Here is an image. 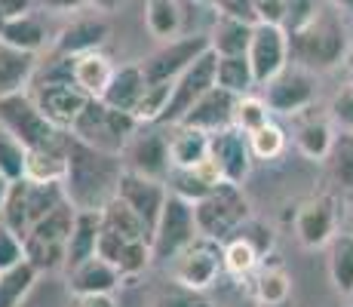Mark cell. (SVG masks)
Returning <instances> with one entry per match:
<instances>
[{
    "label": "cell",
    "instance_id": "obj_1",
    "mask_svg": "<svg viewBox=\"0 0 353 307\" xmlns=\"http://www.w3.org/2000/svg\"><path fill=\"white\" fill-rule=\"evenodd\" d=\"M123 169V157L101 154L68 132V175L62 188L68 203H74L80 212H101L117 197Z\"/></svg>",
    "mask_w": 353,
    "mask_h": 307
},
{
    "label": "cell",
    "instance_id": "obj_2",
    "mask_svg": "<svg viewBox=\"0 0 353 307\" xmlns=\"http://www.w3.org/2000/svg\"><path fill=\"white\" fill-rule=\"evenodd\" d=\"M141 123L135 120V114L117 111V108L105 105L101 99H90L83 108V114L77 117V123L71 126V135L83 145L96 148L101 154L111 157H123L126 145L132 141L135 129Z\"/></svg>",
    "mask_w": 353,
    "mask_h": 307
},
{
    "label": "cell",
    "instance_id": "obj_3",
    "mask_svg": "<svg viewBox=\"0 0 353 307\" xmlns=\"http://www.w3.org/2000/svg\"><path fill=\"white\" fill-rule=\"evenodd\" d=\"M344 28L329 10H320L301 31L289 34V56L304 71L335 68L344 56Z\"/></svg>",
    "mask_w": 353,
    "mask_h": 307
},
{
    "label": "cell",
    "instance_id": "obj_4",
    "mask_svg": "<svg viewBox=\"0 0 353 307\" xmlns=\"http://www.w3.org/2000/svg\"><path fill=\"white\" fill-rule=\"evenodd\" d=\"M0 129L6 135L31 148H46V145H59L65 139V132L59 126H52L50 120L43 117V111L37 108L34 95L25 90V92H12V95H3L0 99Z\"/></svg>",
    "mask_w": 353,
    "mask_h": 307
},
{
    "label": "cell",
    "instance_id": "obj_5",
    "mask_svg": "<svg viewBox=\"0 0 353 307\" xmlns=\"http://www.w3.org/2000/svg\"><path fill=\"white\" fill-rule=\"evenodd\" d=\"M196 215V230L200 237L225 243L230 234L243 228L249 221V200L240 190V184H219L212 194H206L200 203H194Z\"/></svg>",
    "mask_w": 353,
    "mask_h": 307
},
{
    "label": "cell",
    "instance_id": "obj_6",
    "mask_svg": "<svg viewBox=\"0 0 353 307\" xmlns=\"http://www.w3.org/2000/svg\"><path fill=\"white\" fill-rule=\"evenodd\" d=\"M200 230H196V215H194V203L181 200V197L169 194L166 206L160 212V221L154 228L151 237V249H154V261L169 264L181 249H188Z\"/></svg>",
    "mask_w": 353,
    "mask_h": 307
},
{
    "label": "cell",
    "instance_id": "obj_7",
    "mask_svg": "<svg viewBox=\"0 0 353 307\" xmlns=\"http://www.w3.org/2000/svg\"><path fill=\"white\" fill-rule=\"evenodd\" d=\"M212 50L209 34H188V37H175L166 40L157 52H151L145 61H139L145 71L148 83H175L188 68L194 65L200 56Z\"/></svg>",
    "mask_w": 353,
    "mask_h": 307
},
{
    "label": "cell",
    "instance_id": "obj_8",
    "mask_svg": "<svg viewBox=\"0 0 353 307\" xmlns=\"http://www.w3.org/2000/svg\"><path fill=\"white\" fill-rule=\"evenodd\" d=\"M169 270H172L175 283L196 292H206L225 270V246L219 240H209V237H196L188 249H181L169 261Z\"/></svg>",
    "mask_w": 353,
    "mask_h": 307
},
{
    "label": "cell",
    "instance_id": "obj_9",
    "mask_svg": "<svg viewBox=\"0 0 353 307\" xmlns=\"http://www.w3.org/2000/svg\"><path fill=\"white\" fill-rule=\"evenodd\" d=\"M215 74H219V56L209 50L206 56L196 59L194 65L188 68V71L172 83V99H169V108H166V114H163L160 123H169V126H175V123L185 117V114L191 111V108L209 90H212V86H219Z\"/></svg>",
    "mask_w": 353,
    "mask_h": 307
},
{
    "label": "cell",
    "instance_id": "obj_10",
    "mask_svg": "<svg viewBox=\"0 0 353 307\" xmlns=\"http://www.w3.org/2000/svg\"><path fill=\"white\" fill-rule=\"evenodd\" d=\"M249 61L255 71V83L264 86L286 71L289 61V34L283 25H270V22H258L252 31V43H249Z\"/></svg>",
    "mask_w": 353,
    "mask_h": 307
},
{
    "label": "cell",
    "instance_id": "obj_11",
    "mask_svg": "<svg viewBox=\"0 0 353 307\" xmlns=\"http://www.w3.org/2000/svg\"><path fill=\"white\" fill-rule=\"evenodd\" d=\"M117 197L126 203L129 209H132L135 215L141 218V221L148 224V230H151V237H154V228H157L160 212H163V206H166V197H169L166 181L145 179V175L123 169V175H120Z\"/></svg>",
    "mask_w": 353,
    "mask_h": 307
},
{
    "label": "cell",
    "instance_id": "obj_12",
    "mask_svg": "<svg viewBox=\"0 0 353 307\" xmlns=\"http://www.w3.org/2000/svg\"><path fill=\"white\" fill-rule=\"evenodd\" d=\"M31 95L37 101V108L43 111V117L59 126L62 132H71V126L77 123V117L83 114L90 95L80 90L77 83H43V86H31Z\"/></svg>",
    "mask_w": 353,
    "mask_h": 307
},
{
    "label": "cell",
    "instance_id": "obj_13",
    "mask_svg": "<svg viewBox=\"0 0 353 307\" xmlns=\"http://www.w3.org/2000/svg\"><path fill=\"white\" fill-rule=\"evenodd\" d=\"M123 166L129 172H139L145 179L166 181L172 172V157H169V135L163 132H141L132 135V141L123 151Z\"/></svg>",
    "mask_w": 353,
    "mask_h": 307
},
{
    "label": "cell",
    "instance_id": "obj_14",
    "mask_svg": "<svg viewBox=\"0 0 353 307\" xmlns=\"http://www.w3.org/2000/svg\"><path fill=\"white\" fill-rule=\"evenodd\" d=\"M209 157L219 163L221 175L228 184H243V179L252 169V148H249V135L236 126L219 129L209 135Z\"/></svg>",
    "mask_w": 353,
    "mask_h": 307
},
{
    "label": "cell",
    "instance_id": "obj_15",
    "mask_svg": "<svg viewBox=\"0 0 353 307\" xmlns=\"http://www.w3.org/2000/svg\"><path fill=\"white\" fill-rule=\"evenodd\" d=\"M264 101L276 114H295L314 101V77L304 68H286L270 83H264Z\"/></svg>",
    "mask_w": 353,
    "mask_h": 307
},
{
    "label": "cell",
    "instance_id": "obj_16",
    "mask_svg": "<svg viewBox=\"0 0 353 307\" xmlns=\"http://www.w3.org/2000/svg\"><path fill=\"white\" fill-rule=\"evenodd\" d=\"M236 99L240 95L221 90V86H212L200 101L185 114L175 126H185V129H200V132H219V129L234 126V111H236Z\"/></svg>",
    "mask_w": 353,
    "mask_h": 307
},
{
    "label": "cell",
    "instance_id": "obj_17",
    "mask_svg": "<svg viewBox=\"0 0 353 307\" xmlns=\"http://www.w3.org/2000/svg\"><path fill=\"white\" fill-rule=\"evenodd\" d=\"M111 37V28L101 16H80L68 22L52 40V52L56 56H86V52H99Z\"/></svg>",
    "mask_w": 353,
    "mask_h": 307
},
{
    "label": "cell",
    "instance_id": "obj_18",
    "mask_svg": "<svg viewBox=\"0 0 353 307\" xmlns=\"http://www.w3.org/2000/svg\"><path fill=\"white\" fill-rule=\"evenodd\" d=\"M295 234L307 249L329 243L332 234H335V200L332 197H316V200L304 203L295 218Z\"/></svg>",
    "mask_w": 353,
    "mask_h": 307
},
{
    "label": "cell",
    "instance_id": "obj_19",
    "mask_svg": "<svg viewBox=\"0 0 353 307\" xmlns=\"http://www.w3.org/2000/svg\"><path fill=\"white\" fill-rule=\"evenodd\" d=\"M120 283H123V274L99 255L68 270V289L74 295H114Z\"/></svg>",
    "mask_w": 353,
    "mask_h": 307
},
{
    "label": "cell",
    "instance_id": "obj_20",
    "mask_svg": "<svg viewBox=\"0 0 353 307\" xmlns=\"http://www.w3.org/2000/svg\"><path fill=\"white\" fill-rule=\"evenodd\" d=\"M68 175V132L59 145L31 148L25 157V181L31 184H62Z\"/></svg>",
    "mask_w": 353,
    "mask_h": 307
},
{
    "label": "cell",
    "instance_id": "obj_21",
    "mask_svg": "<svg viewBox=\"0 0 353 307\" xmlns=\"http://www.w3.org/2000/svg\"><path fill=\"white\" fill-rule=\"evenodd\" d=\"M37 65L40 61L34 52H22V50H12V46L0 43V99L28 90L34 83Z\"/></svg>",
    "mask_w": 353,
    "mask_h": 307
},
{
    "label": "cell",
    "instance_id": "obj_22",
    "mask_svg": "<svg viewBox=\"0 0 353 307\" xmlns=\"http://www.w3.org/2000/svg\"><path fill=\"white\" fill-rule=\"evenodd\" d=\"M114 74H117V68L111 65V59H108L101 50L74 59V83L90 95V99H101V95H105V90L114 80Z\"/></svg>",
    "mask_w": 353,
    "mask_h": 307
},
{
    "label": "cell",
    "instance_id": "obj_23",
    "mask_svg": "<svg viewBox=\"0 0 353 307\" xmlns=\"http://www.w3.org/2000/svg\"><path fill=\"white\" fill-rule=\"evenodd\" d=\"M252 31L255 25L243 22V19L234 16H215V25L209 31V40H212V52L215 56H246L249 43H252Z\"/></svg>",
    "mask_w": 353,
    "mask_h": 307
},
{
    "label": "cell",
    "instance_id": "obj_24",
    "mask_svg": "<svg viewBox=\"0 0 353 307\" xmlns=\"http://www.w3.org/2000/svg\"><path fill=\"white\" fill-rule=\"evenodd\" d=\"M145 86H148V80H145L141 65H123V68H117V74H114V80L105 90V95H101V101L117 108V111L132 114L135 105H139V99H141V92H145Z\"/></svg>",
    "mask_w": 353,
    "mask_h": 307
},
{
    "label": "cell",
    "instance_id": "obj_25",
    "mask_svg": "<svg viewBox=\"0 0 353 307\" xmlns=\"http://www.w3.org/2000/svg\"><path fill=\"white\" fill-rule=\"evenodd\" d=\"M99 237H101V212H77V224H74V234H71V240H68L65 270H74L77 264L96 258Z\"/></svg>",
    "mask_w": 353,
    "mask_h": 307
},
{
    "label": "cell",
    "instance_id": "obj_26",
    "mask_svg": "<svg viewBox=\"0 0 353 307\" xmlns=\"http://www.w3.org/2000/svg\"><path fill=\"white\" fill-rule=\"evenodd\" d=\"M46 37H50V34H46L43 22H40L34 12L10 19V22H0V43L12 46V50L34 52V56H37V52L46 46Z\"/></svg>",
    "mask_w": 353,
    "mask_h": 307
},
{
    "label": "cell",
    "instance_id": "obj_27",
    "mask_svg": "<svg viewBox=\"0 0 353 307\" xmlns=\"http://www.w3.org/2000/svg\"><path fill=\"white\" fill-rule=\"evenodd\" d=\"M175 132L169 135V157H172V169H194L209 157V132L200 129L172 126Z\"/></svg>",
    "mask_w": 353,
    "mask_h": 307
},
{
    "label": "cell",
    "instance_id": "obj_28",
    "mask_svg": "<svg viewBox=\"0 0 353 307\" xmlns=\"http://www.w3.org/2000/svg\"><path fill=\"white\" fill-rule=\"evenodd\" d=\"M77 212L80 209L74 203H62L59 209H52L46 218H40L37 224L28 230L31 240H40V243H52V246H65L68 249V240L74 234V224H77Z\"/></svg>",
    "mask_w": 353,
    "mask_h": 307
},
{
    "label": "cell",
    "instance_id": "obj_29",
    "mask_svg": "<svg viewBox=\"0 0 353 307\" xmlns=\"http://www.w3.org/2000/svg\"><path fill=\"white\" fill-rule=\"evenodd\" d=\"M0 224L12 230L16 237H28L31 230V212H28V181H12L6 188V197L0 203Z\"/></svg>",
    "mask_w": 353,
    "mask_h": 307
},
{
    "label": "cell",
    "instance_id": "obj_30",
    "mask_svg": "<svg viewBox=\"0 0 353 307\" xmlns=\"http://www.w3.org/2000/svg\"><path fill=\"white\" fill-rule=\"evenodd\" d=\"M101 224H105L108 230H114V234H120L129 243H139V240L151 243V230H148V224L141 221V218L135 215L120 197H114V200L101 209Z\"/></svg>",
    "mask_w": 353,
    "mask_h": 307
},
{
    "label": "cell",
    "instance_id": "obj_31",
    "mask_svg": "<svg viewBox=\"0 0 353 307\" xmlns=\"http://www.w3.org/2000/svg\"><path fill=\"white\" fill-rule=\"evenodd\" d=\"M145 25L151 37L157 40H175L181 31V10L175 0H145Z\"/></svg>",
    "mask_w": 353,
    "mask_h": 307
},
{
    "label": "cell",
    "instance_id": "obj_32",
    "mask_svg": "<svg viewBox=\"0 0 353 307\" xmlns=\"http://www.w3.org/2000/svg\"><path fill=\"white\" fill-rule=\"evenodd\" d=\"M37 274L40 270L34 268V264L25 258L22 264H16V268L3 270L0 274V307H19L28 298V292L34 289V283H37Z\"/></svg>",
    "mask_w": 353,
    "mask_h": 307
},
{
    "label": "cell",
    "instance_id": "obj_33",
    "mask_svg": "<svg viewBox=\"0 0 353 307\" xmlns=\"http://www.w3.org/2000/svg\"><path fill=\"white\" fill-rule=\"evenodd\" d=\"M221 90L234 95H249L255 86V71L249 56H219V74H215Z\"/></svg>",
    "mask_w": 353,
    "mask_h": 307
},
{
    "label": "cell",
    "instance_id": "obj_34",
    "mask_svg": "<svg viewBox=\"0 0 353 307\" xmlns=\"http://www.w3.org/2000/svg\"><path fill=\"white\" fill-rule=\"evenodd\" d=\"M329 274L341 295H353V234H341L332 240Z\"/></svg>",
    "mask_w": 353,
    "mask_h": 307
},
{
    "label": "cell",
    "instance_id": "obj_35",
    "mask_svg": "<svg viewBox=\"0 0 353 307\" xmlns=\"http://www.w3.org/2000/svg\"><path fill=\"white\" fill-rule=\"evenodd\" d=\"M295 141H298V148H301V154H304V157H310V160H323V157H329V154H332L335 135H332L329 123H323V120H310V123H304V126H298Z\"/></svg>",
    "mask_w": 353,
    "mask_h": 307
},
{
    "label": "cell",
    "instance_id": "obj_36",
    "mask_svg": "<svg viewBox=\"0 0 353 307\" xmlns=\"http://www.w3.org/2000/svg\"><path fill=\"white\" fill-rule=\"evenodd\" d=\"M169 99H172V83H148L139 105H135V111H132L135 120H139L141 126H145V123H160L169 108Z\"/></svg>",
    "mask_w": 353,
    "mask_h": 307
},
{
    "label": "cell",
    "instance_id": "obj_37",
    "mask_svg": "<svg viewBox=\"0 0 353 307\" xmlns=\"http://www.w3.org/2000/svg\"><path fill=\"white\" fill-rule=\"evenodd\" d=\"M221 246H225V270L228 274H234V277L252 274L258 258H261V252H258L246 237H230V240H225Z\"/></svg>",
    "mask_w": 353,
    "mask_h": 307
},
{
    "label": "cell",
    "instance_id": "obj_38",
    "mask_svg": "<svg viewBox=\"0 0 353 307\" xmlns=\"http://www.w3.org/2000/svg\"><path fill=\"white\" fill-rule=\"evenodd\" d=\"M289 292H292L289 274H286V270H280V268L261 270V274H258V279H255V298H258V304L276 307V304L286 301Z\"/></svg>",
    "mask_w": 353,
    "mask_h": 307
},
{
    "label": "cell",
    "instance_id": "obj_39",
    "mask_svg": "<svg viewBox=\"0 0 353 307\" xmlns=\"http://www.w3.org/2000/svg\"><path fill=\"white\" fill-rule=\"evenodd\" d=\"M268 123H270V108L264 99H258V95H240V99H236V111H234L236 129L252 135L261 126H268Z\"/></svg>",
    "mask_w": 353,
    "mask_h": 307
},
{
    "label": "cell",
    "instance_id": "obj_40",
    "mask_svg": "<svg viewBox=\"0 0 353 307\" xmlns=\"http://www.w3.org/2000/svg\"><path fill=\"white\" fill-rule=\"evenodd\" d=\"M25 157H28V148L0 129V175L10 184L25 179Z\"/></svg>",
    "mask_w": 353,
    "mask_h": 307
},
{
    "label": "cell",
    "instance_id": "obj_41",
    "mask_svg": "<svg viewBox=\"0 0 353 307\" xmlns=\"http://www.w3.org/2000/svg\"><path fill=\"white\" fill-rule=\"evenodd\" d=\"M166 188H169V194L181 197V200H188V203H200L206 194H212V188H209L194 169H172L166 179Z\"/></svg>",
    "mask_w": 353,
    "mask_h": 307
},
{
    "label": "cell",
    "instance_id": "obj_42",
    "mask_svg": "<svg viewBox=\"0 0 353 307\" xmlns=\"http://www.w3.org/2000/svg\"><path fill=\"white\" fill-rule=\"evenodd\" d=\"M329 166H332L335 181L341 184V188L353 190V132H344L335 139L332 154H329Z\"/></svg>",
    "mask_w": 353,
    "mask_h": 307
},
{
    "label": "cell",
    "instance_id": "obj_43",
    "mask_svg": "<svg viewBox=\"0 0 353 307\" xmlns=\"http://www.w3.org/2000/svg\"><path fill=\"white\" fill-rule=\"evenodd\" d=\"M151 307H209V301H206L203 292L188 289V286H181V283H175L172 279V283L163 286L157 295H154Z\"/></svg>",
    "mask_w": 353,
    "mask_h": 307
},
{
    "label": "cell",
    "instance_id": "obj_44",
    "mask_svg": "<svg viewBox=\"0 0 353 307\" xmlns=\"http://www.w3.org/2000/svg\"><path fill=\"white\" fill-rule=\"evenodd\" d=\"M249 148H252V157H258V160H274L286 148V135H283L280 126L268 123V126H261L258 132L249 135Z\"/></svg>",
    "mask_w": 353,
    "mask_h": 307
},
{
    "label": "cell",
    "instance_id": "obj_45",
    "mask_svg": "<svg viewBox=\"0 0 353 307\" xmlns=\"http://www.w3.org/2000/svg\"><path fill=\"white\" fill-rule=\"evenodd\" d=\"M316 12H320L316 0H286V19H283V28H286V34L301 31Z\"/></svg>",
    "mask_w": 353,
    "mask_h": 307
},
{
    "label": "cell",
    "instance_id": "obj_46",
    "mask_svg": "<svg viewBox=\"0 0 353 307\" xmlns=\"http://www.w3.org/2000/svg\"><path fill=\"white\" fill-rule=\"evenodd\" d=\"M25 261V240L0 224V270H10Z\"/></svg>",
    "mask_w": 353,
    "mask_h": 307
},
{
    "label": "cell",
    "instance_id": "obj_47",
    "mask_svg": "<svg viewBox=\"0 0 353 307\" xmlns=\"http://www.w3.org/2000/svg\"><path fill=\"white\" fill-rule=\"evenodd\" d=\"M332 120H335L344 132H353V83L341 86L338 95L332 99Z\"/></svg>",
    "mask_w": 353,
    "mask_h": 307
},
{
    "label": "cell",
    "instance_id": "obj_48",
    "mask_svg": "<svg viewBox=\"0 0 353 307\" xmlns=\"http://www.w3.org/2000/svg\"><path fill=\"white\" fill-rule=\"evenodd\" d=\"M215 10H219L221 16L243 19V22H249V25H258V22H261V19H258L255 0H215Z\"/></svg>",
    "mask_w": 353,
    "mask_h": 307
},
{
    "label": "cell",
    "instance_id": "obj_49",
    "mask_svg": "<svg viewBox=\"0 0 353 307\" xmlns=\"http://www.w3.org/2000/svg\"><path fill=\"white\" fill-rule=\"evenodd\" d=\"M255 6L261 22L283 25V19H286V0H255Z\"/></svg>",
    "mask_w": 353,
    "mask_h": 307
},
{
    "label": "cell",
    "instance_id": "obj_50",
    "mask_svg": "<svg viewBox=\"0 0 353 307\" xmlns=\"http://www.w3.org/2000/svg\"><path fill=\"white\" fill-rule=\"evenodd\" d=\"M34 6V0H0V22H10V19L28 16Z\"/></svg>",
    "mask_w": 353,
    "mask_h": 307
},
{
    "label": "cell",
    "instance_id": "obj_51",
    "mask_svg": "<svg viewBox=\"0 0 353 307\" xmlns=\"http://www.w3.org/2000/svg\"><path fill=\"white\" fill-rule=\"evenodd\" d=\"M40 6L52 12H77V10L92 6V0H40Z\"/></svg>",
    "mask_w": 353,
    "mask_h": 307
},
{
    "label": "cell",
    "instance_id": "obj_52",
    "mask_svg": "<svg viewBox=\"0 0 353 307\" xmlns=\"http://www.w3.org/2000/svg\"><path fill=\"white\" fill-rule=\"evenodd\" d=\"M74 307H117L114 295H74Z\"/></svg>",
    "mask_w": 353,
    "mask_h": 307
},
{
    "label": "cell",
    "instance_id": "obj_53",
    "mask_svg": "<svg viewBox=\"0 0 353 307\" xmlns=\"http://www.w3.org/2000/svg\"><path fill=\"white\" fill-rule=\"evenodd\" d=\"M120 3H123V0H92V6H96L99 12H114Z\"/></svg>",
    "mask_w": 353,
    "mask_h": 307
},
{
    "label": "cell",
    "instance_id": "obj_54",
    "mask_svg": "<svg viewBox=\"0 0 353 307\" xmlns=\"http://www.w3.org/2000/svg\"><path fill=\"white\" fill-rule=\"evenodd\" d=\"M6 188H10V181H6L3 175H0V203H3V197H6Z\"/></svg>",
    "mask_w": 353,
    "mask_h": 307
},
{
    "label": "cell",
    "instance_id": "obj_55",
    "mask_svg": "<svg viewBox=\"0 0 353 307\" xmlns=\"http://www.w3.org/2000/svg\"><path fill=\"white\" fill-rule=\"evenodd\" d=\"M228 307H258V301H234V304H228Z\"/></svg>",
    "mask_w": 353,
    "mask_h": 307
},
{
    "label": "cell",
    "instance_id": "obj_56",
    "mask_svg": "<svg viewBox=\"0 0 353 307\" xmlns=\"http://www.w3.org/2000/svg\"><path fill=\"white\" fill-rule=\"evenodd\" d=\"M338 3H341V6H350V10H353V0H338Z\"/></svg>",
    "mask_w": 353,
    "mask_h": 307
},
{
    "label": "cell",
    "instance_id": "obj_57",
    "mask_svg": "<svg viewBox=\"0 0 353 307\" xmlns=\"http://www.w3.org/2000/svg\"><path fill=\"white\" fill-rule=\"evenodd\" d=\"M196 3H209V6H215V0H196Z\"/></svg>",
    "mask_w": 353,
    "mask_h": 307
},
{
    "label": "cell",
    "instance_id": "obj_58",
    "mask_svg": "<svg viewBox=\"0 0 353 307\" xmlns=\"http://www.w3.org/2000/svg\"><path fill=\"white\" fill-rule=\"evenodd\" d=\"M350 83H353V61H350Z\"/></svg>",
    "mask_w": 353,
    "mask_h": 307
},
{
    "label": "cell",
    "instance_id": "obj_59",
    "mask_svg": "<svg viewBox=\"0 0 353 307\" xmlns=\"http://www.w3.org/2000/svg\"><path fill=\"white\" fill-rule=\"evenodd\" d=\"M0 274H3V270H0Z\"/></svg>",
    "mask_w": 353,
    "mask_h": 307
}]
</instances>
